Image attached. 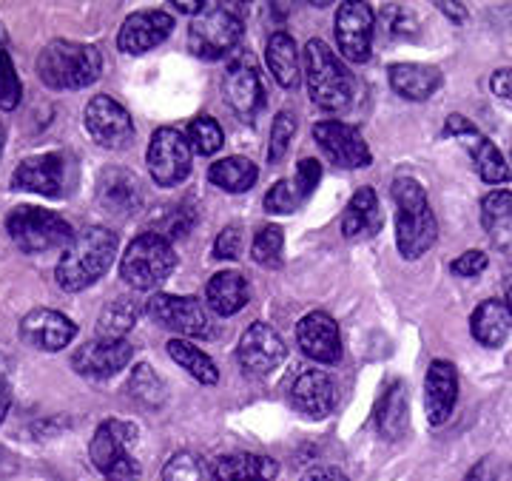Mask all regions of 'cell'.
<instances>
[{
	"label": "cell",
	"mask_w": 512,
	"mask_h": 481,
	"mask_svg": "<svg viewBox=\"0 0 512 481\" xmlns=\"http://www.w3.org/2000/svg\"><path fill=\"white\" fill-rule=\"evenodd\" d=\"M117 257V234L103 225H89L63 248V257L57 262V285L69 294L92 288L97 279L109 274L111 262Z\"/></svg>",
	"instance_id": "obj_1"
},
{
	"label": "cell",
	"mask_w": 512,
	"mask_h": 481,
	"mask_svg": "<svg viewBox=\"0 0 512 481\" xmlns=\"http://www.w3.org/2000/svg\"><path fill=\"white\" fill-rule=\"evenodd\" d=\"M393 203H396V248L404 259L424 257L439 240V222L430 208L424 185L402 174L393 180Z\"/></svg>",
	"instance_id": "obj_2"
},
{
	"label": "cell",
	"mask_w": 512,
	"mask_h": 481,
	"mask_svg": "<svg viewBox=\"0 0 512 481\" xmlns=\"http://www.w3.org/2000/svg\"><path fill=\"white\" fill-rule=\"evenodd\" d=\"M103 72V55L92 43L55 40L37 57L40 80L55 92H74L97 83Z\"/></svg>",
	"instance_id": "obj_3"
},
{
	"label": "cell",
	"mask_w": 512,
	"mask_h": 481,
	"mask_svg": "<svg viewBox=\"0 0 512 481\" xmlns=\"http://www.w3.org/2000/svg\"><path fill=\"white\" fill-rule=\"evenodd\" d=\"M305 83L311 103L322 111H345L356 94V83L348 66L319 37L308 40L305 46Z\"/></svg>",
	"instance_id": "obj_4"
},
{
	"label": "cell",
	"mask_w": 512,
	"mask_h": 481,
	"mask_svg": "<svg viewBox=\"0 0 512 481\" xmlns=\"http://www.w3.org/2000/svg\"><path fill=\"white\" fill-rule=\"evenodd\" d=\"M174 268H177L174 245L157 231H146L137 240H131L120 259V277L137 291H151L163 285L174 274Z\"/></svg>",
	"instance_id": "obj_5"
},
{
	"label": "cell",
	"mask_w": 512,
	"mask_h": 481,
	"mask_svg": "<svg viewBox=\"0 0 512 481\" xmlns=\"http://www.w3.org/2000/svg\"><path fill=\"white\" fill-rule=\"evenodd\" d=\"M6 231L23 254H46L52 248H66L74 240L69 222L55 211L35 205L12 208V214L6 217Z\"/></svg>",
	"instance_id": "obj_6"
},
{
	"label": "cell",
	"mask_w": 512,
	"mask_h": 481,
	"mask_svg": "<svg viewBox=\"0 0 512 481\" xmlns=\"http://www.w3.org/2000/svg\"><path fill=\"white\" fill-rule=\"evenodd\" d=\"M74 183H77V166L66 151H46L26 157L12 174L15 191H32L52 200L69 197Z\"/></svg>",
	"instance_id": "obj_7"
},
{
	"label": "cell",
	"mask_w": 512,
	"mask_h": 481,
	"mask_svg": "<svg viewBox=\"0 0 512 481\" xmlns=\"http://www.w3.org/2000/svg\"><path fill=\"white\" fill-rule=\"evenodd\" d=\"M242 32V20L234 12L208 3L188 26V49L202 60H222L242 43Z\"/></svg>",
	"instance_id": "obj_8"
},
{
	"label": "cell",
	"mask_w": 512,
	"mask_h": 481,
	"mask_svg": "<svg viewBox=\"0 0 512 481\" xmlns=\"http://www.w3.org/2000/svg\"><path fill=\"white\" fill-rule=\"evenodd\" d=\"M146 163L154 183L160 185V188H174V185H180L191 174L194 148H191L188 137L180 129L160 126L151 134Z\"/></svg>",
	"instance_id": "obj_9"
},
{
	"label": "cell",
	"mask_w": 512,
	"mask_h": 481,
	"mask_svg": "<svg viewBox=\"0 0 512 481\" xmlns=\"http://www.w3.org/2000/svg\"><path fill=\"white\" fill-rule=\"evenodd\" d=\"M444 137H453L458 140L464 151L473 157V163L478 168V177L484 180L487 185H504L510 183L512 171L507 166V160H504V154L498 151L493 140L484 134V131L478 129L473 120H467L464 114H450L447 120H444V131H441Z\"/></svg>",
	"instance_id": "obj_10"
},
{
	"label": "cell",
	"mask_w": 512,
	"mask_h": 481,
	"mask_svg": "<svg viewBox=\"0 0 512 481\" xmlns=\"http://www.w3.org/2000/svg\"><path fill=\"white\" fill-rule=\"evenodd\" d=\"M146 314L165 328L183 336H208L211 333V319L208 311L197 296H177V294H154L146 302Z\"/></svg>",
	"instance_id": "obj_11"
},
{
	"label": "cell",
	"mask_w": 512,
	"mask_h": 481,
	"mask_svg": "<svg viewBox=\"0 0 512 481\" xmlns=\"http://www.w3.org/2000/svg\"><path fill=\"white\" fill-rule=\"evenodd\" d=\"M83 123H86V131L92 134L94 143L103 148H111V151L128 148L131 140H134L131 114L126 111V106H120L109 94H97V97H92L86 103Z\"/></svg>",
	"instance_id": "obj_12"
},
{
	"label": "cell",
	"mask_w": 512,
	"mask_h": 481,
	"mask_svg": "<svg viewBox=\"0 0 512 481\" xmlns=\"http://www.w3.org/2000/svg\"><path fill=\"white\" fill-rule=\"evenodd\" d=\"M373 26L376 15L367 3H342L336 9V46L350 63H367L373 49Z\"/></svg>",
	"instance_id": "obj_13"
},
{
	"label": "cell",
	"mask_w": 512,
	"mask_h": 481,
	"mask_svg": "<svg viewBox=\"0 0 512 481\" xmlns=\"http://www.w3.org/2000/svg\"><path fill=\"white\" fill-rule=\"evenodd\" d=\"M313 137H316L319 148L328 154L330 163H336L339 168H367L373 163V154L367 148L362 131L342 123V120L316 123Z\"/></svg>",
	"instance_id": "obj_14"
},
{
	"label": "cell",
	"mask_w": 512,
	"mask_h": 481,
	"mask_svg": "<svg viewBox=\"0 0 512 481\" xmlns=\"http://www.w3.org/2000/svg\"><path fill=\"white\" fill-rule=\"evenodd\" d=\"M134 356V348L128 339H109V336H94L83 348H77L72 356L74 370L89 379H111L120 370L128 368Z\"/></svg>",
	"instance_id": "obj_15"
},
{
	"label": "cell",
	"mask_w": 512,
	"mask_h": 481,
	"mask_svg": "<svg viewBox=\"0 0 512 481\" xmlns=\"http://www.w3.org/2000/svg\"><path fill=\"white\" fill-rule=\"evenodd\" d=\"M319 180H322V163L313 160V157L299 160L296 174L274 183V188L265 194V211L268 214H293V211H299L313 197Z\"/></svg>",
	"instance_id": "obj_16"
},
{
	"label": "cell",
	"mask_w": 512,
	"mask_h": 481,
	"mask_svg": "<svg viewBox=\"0 0 512 481\" xmlns=\"http://www.w3.org/2000/svg\"><path fill=\"white\" fill-rule=\"evenodd\" d=\"M296 342L305 356H311L319 365H336L342 359V336L336 319L325 311H313L302 316L296 325Z\"/></svg>",
	"instance_id": "obj_17"
},
{
	"label": "cell",
	"mask_w": 512,
	"mask_h": 481,
	"mask_svg": "<svg viewBox=\"0 0 512 481\" xmlns=\"http://www.w3.org/2000/svg\"><path fill=\"white\" fill-rule=\"evenodd\" d=\"M222 94L228 100V106L237 111V117H242L245 123H251L259 109L265 106V89L259 72L254 69L251 60H237L231 63L225 74H222Z\"/></svg>",
	"instance_id": "obj_18"
},
{
	"label": "cell",
	"mask_w": 512,
	"mask_h": 481,
	"mask_svg": "<svg viewBox=\"0 0 512 481\" xmlns=\"http://www.w3.org/2000/svg\"><path fill=\"white\" fill-rule=\"evenodd\" d=\"M74 336H77V325L69 316L52 311V308H37L32 314L23 316V322H20V339L37 351H63Z\"/></svg>",
	"instance_id": "obj_19"
},
{
	"label": "cell",
	"mask_w": 512,
	"mask_h": 481,
	"mask_svg": "<svg viewBox=\"0 0 512 481\" xmlns=\"http://www.w3.org/2000/svg\"><path fill=\"white\" fill-rule=\"evenodd\" d=\"M458 402V373L453 362L447 359H433L424 379V407H427V422L430 425H444Z\"/></svg>",
	"instance_id": "obj_20"
},
{
	"label": "cell",
	"mask_w": 512,
	"mask_h": 481,
	"mask_svg": "<svg viewBox=\"0 0 512 481\" xmlns=\"http://www.w3.org/2000/svg\"><path fill=\"white\" fill-rule=\"evenodd\" d=\"M174 29V18L163 12V9H151V12H134L126 18L120 35H117V46L126 55H146L154 46H160L165 37Z\"/></svg>",
	"instance_id": "obj_21"
},
{
	"label": "cell",
	"mask_w": 512,
	"mask_h": 481,
	"mask_svg": "<svg viewBox=\"0 0 512 481\" xmlns=\"http://www.w3.org/2000/svg\"><path fill=\"white\" fill-rule=\"evenodd\" d=\"M285 353L288 351H285L282 336L271 325L254 322L239 339L237 359L239 365L245 370H251V373H271L285 359Z\"/></svg>",
	"instance_id": "obj_22"
},
{
	"label": "cell",
	"mask_w": 512,
	"mask_h": 481,
	"mask_svg": "<svg viewBox=\"0 0 512 481\" xmlns=\"http://www.w3.org/2000/svg\"><path fill=\"white\" fill-rule=\"evenodd\" d=\"M291 407L308 419H325L336 407V382L325 370H305L291 388Z\"/></svg>",
	"instance_id": "obj_23"
},
{
	"label": "cell",
	"mask_w": 512,
	"mask_h": 481,
	"mask_svg": "<svg viewBox=\"0 0 512 481\" xmlns=\"http://www.w3.org/2000/svg\"><path fill=\"white\" fill-rule=\"evenodd\" d=\"M134 442H137V427L134 425L120 422V419L103 422V425L94 430L92 447H89L94 467H97L103 476H109L117 464L131 459V447H134Z\"/></svg>",
	"instance_id": "obj_24"
},
{
	"label": "cell",
	"mask_w": 512,
	"mask_h": 481,
	"mask_svg": "<svg viewBox=\"0 0 512 481\" xmlns=\"http://www.w3.org/2000/svg\"><path fill=\"white\" fill-rule=\"evenodd\" d=\"M97 203L106 214H114V217H128L134 214L140 203H143V194H140V183L134 180V174L128 171H106L100 177V185H97Z\"/></svg>",
	"instance_id": "obj_25"
},
{
	"label": "cell",
	"mask_w": 512,
	"mask_h": 481,
	"mask_svg": "<svg viewBox=\"0 0 512 481\" xmlns=\"http://www.w3.org/2000/svg\"><path fill=\"white\" fill-rule=\"evenodd\" d=\"M382 231V211H379V197L370 185H362L342 214V234L345 240H365Z\"/></svg>",
	"instance_id": "obj_26"
},
{
	"label": "cell",
	"mask_w": 512,
	"mask_h": 481,
	"mask_svg": "<svg viewBox=\"0 0 512 481\" xmlns=\"http://www.w3.org/2000/svg\"><path fill=\"white\" fill-rule=\"evenodd\" d=\"M387 74H390L393 92L404 100H413V103L433 97L444 80L439 66H427V63H396V66H390Z\"/></svg>",
	"instance_id": "obj_27"
},
{
	"label": "cell",
	"mask_w": 512,
	"mask_h": 481,
	"mask_svg": "<svg viewBox=\"0 0 512 481\" xmlns=\"http://www.w3.org/2000/svg\"><path fill=\"white\" fill-rule=\"evenodd\" d=\"M481 225L495 251L512 254V191L495 188L481 200Z\"/></svg>",
	"instance_id": "obj_28"
},
{
	"label": "cell",
	"mask_w": 512,
	"mask_h": 481,
	"mask_svg": "<svg viewBox=\"0 0 512 481\" xmlns=\"http://www.w3.org/2000/svg\"><path fill=\"white\" fill-rule=\"evenodd\" d=\"M205 302L214 314L234 316L251 302V285L239 271H220L205 285Z\"/></svg>",
	"instance_id": "obj_29"
},
{
	"label": "cell",
	"mask_w": 512,
	"mask_h": 481,
	"mask_svg": "<svg viewBox=\"0 0 512 481\" xmlns=\"http://www.w3.org/2000/svg\"><path fill=\"white\" fill-rule=\"evenodd\" d=\"M512 331V314L504 299H484L470 316V333L484 348H501Z\"/></svg>",
	"instance_id": "obj_30"
},
{
	"label": "cell",
	"mask_w": 512,
	"mask_h": 481,
	"mask_svg": "<svg viewBox=\"0 0 512 481\" xmlns=\"http://www.w3.org/2000/svg\"><path fill=\"white\" fill-rule=\"evenodd\" d=\"M276 473H279V464L256 453H231L214 464L217 481H274Z\"/></svg>",
	"instance_id": "obj_31"
},
{
	"label": "cell",
	"mask_w": 512,
	"mask_h": 481,
	"mask_svg": "<svg viewBox=\"0 0 512 481\" xmlns=\"http://www.w3.org/2000/svg\"><path fill=\"white\" fill-rule=\"evenodd\" d=\"M268 69L274 74V80L282 89H296L302 80L299 69V52H296V40L288 32H274L268 37V49H265Z\"/></svg>",
	"instance_id": "obj_32"
},
{
	"label": "cell",
	"mask_w": 512,
	"mask_h": 481,
	"mask_svg": "<svg viewBox=\"0 0 512 481\" xmlns=\"http://www.w3.org/2000/svg\"><path fill=\"white\" fill-rule=\"evenodd\" d=\"M208 180L228 194H245L259 180V168L248 157H222L208 168Z\"/></svg>",
	"instance_id": "obj_33"
},
{
	"label": "cell",
	"mask_w": 512,
	"mask_h": 481,
	"mask_svg": "<svg viewBox=\"0 0 512 481\" xmlns=\"http://www.w3.org/2000/svg\"><path fill=\"white\" fill-rule=\"evenodd\" d=\"M168 356L180 368L188 370L191 379H197L202 385H217L220 382V370L214 365V359L205 351H200L194 342H188V339H171L168 342Z\"/></svg>",
	"instance_id": "obj_34"
},
{
	"label": "cell",
	"mask_w": 512,
	"mask_h": 481,
	"mask_svg": "<svg viewBox=\"0 0 512 481\" xmlns=\"http://www.w3.org/2000/svg\"><path fill=\"white\" fill-rule=\"evenodd\" d=\"M376 425L384 439H399L407 427V390L402 382H393L384 390L379 399V410H376Z\"/></svg>",
	"instance_id": "obj_35"
},
{
	"label": "cell",
	"mask_w": 512,
	"mask_h": 481,
	"mask_svg": "<svg viewBox=\"0 0 512 481\" xmlns=\"http://www.w3.org/2000/svg\"><path fill=\"white\" fill-rule=\"evenodd\" d=\"M137 325V308L131 299H114L109 302L103 311H100V319H97V336H109V339H126L128 331H134Z\"/></svg>",
	"instance_id": "obj_36"
},
{
	"label": "cell",
	"mask_w": 512,
	"mask_h": 481,
	"mask_svg": "<svg viewBox=\"0 0 512 481\" xmlns=\"http://www.w3.org/2000/svg\"><path fill=\"white\" fill-rule=\"evenodd\" d=\"M185 137H188V143L191 148L202 154V157H211V154H217L225 143V134H222V126L211 117V114H200L197 120H191V126L185 131Z\"/></svg>",
	"instance_id": "obj_37"
},
{
	"label": "cell",
	"mask_w": 512,
	"mask_h": 481,
	"mask_svg": "<svg viewBox=\"0 0 512 481\" xmlns=\"http://www.w3.org/2000/svg\"><path fill=\"white\" fill-rule=\"evenodd\" d=\"M282 248H285V231L279 225H265L256 231L251 257L262 268H279L282 265Z\"/></svg>",
	"instance_id": "obj_38"
},
{
	"label": "cell",
	"mask_w": 512,
	"mask_h": 481,
	"mask_svg": "<svg viewBox=\"0 0 512 481\" xmlns=\"http://www.w3.org/2000/svg\"><path fill=\"white\" fill-rule=\"evenodd\" d=\"M128 393L137 402H143L148 407H157L165 402L163 379L148 368V365H137V368L131 370V376H128Z\"/></svg>",
	"instance_id": "obj_39"
},
{
	"label": "cell",
	"mask_w": 512,
	"mask_h": 481,
	"mask_svg": "<svg viewBox=\"0 0 512 481\" xmlns=\"http://www.w3.org/2000/svg\"><path fill=\"white\" fill-rule=\"evenodd\" d=\"M163 481H217L214 470L194 453H174L163 467Z\"/></svg>",
	"instance_id": "obj_40"
},
{
	"label": "cell",
	"mask_w": 512,
	"mask_h": 481,
	"mask_svg": "<svg viewBox=\"0 0 512 481\" xmlns=\"http://www.w3.org/2000/svg\"><path fill=\"white\" fill-rule=\"evenodd\" d=\"M20 94H23V83H20L18 69L12 63L9 52L0 49V109L12 111L20 106Z\"/></svg>",
	"instance_id": "obj_41"
},
{
	"label": "cell",
	"mask_w": 512,
	"mask_h": 481,
	"mask_svg": "<svg viewBox=\"0 0 512 481\" xmlns=\"http://www.w3.org/2000/svg\"><path fill=\"white\" fill-rule=\"evenodd\" d=\"M293 134H296V117L291 111H279L271 126V143H268V163H279L288 148H291Z\"/></svg>",
	"instance_id": "obj_42"
},
{
	"label": "cell",
	"mask_w": 512,
	"mask_h": 481,
	"mask_svg": "<svg viewBox=\"0 0 512 481\" xmlns=\"http://www.w3.org/2000/svg\"><path fill=\"white\" fill-rule=\"evenodd\" d=\"M464 481H512V470L498 456H484L476 467H470Z\"/></svg>",
	"instance_id": "obj_43"
},
{
	"label": "cell",
	"mask_w": 512,
	"mask_h": 481,
	"mask_svg": "<svg viewBox=\"0 0 512 481\" xmlns=\"http://www.w3.org/2000/svg\"><path fill=\"white\" fill-rule=\"evenodd\" d=\"M487 265H490V257L484 251H464L461 257L450 262V271L456 277H478L487 271Z\"/></svg>",
	"instance_id": "obj_44"
},
{
	"label": "cell",
	"mask_w": 512,
	"mask_h": 481,
	"mask_svg": "<svg viewBox=\"0 0 512 481\" xmlns=\"http://www.w3.org/2000/svg\"><path fill=\"white\" fill-rule=\"evenodd\" d=\"M242 254V231L237 225H228L222 228L214 240V257L217 259H239Z\"/></svg>",
	"instance_id": "obj_45"
},
{
	"label": "cell",
	"mask_w": 512,
	"mask_h": 481,
	"mask_svg": "<svg viewBox=\"0 0 512 481\" xmlns=\"http://www.w3.org/2000/svg\"><path fill=\"white\" fill-rule=\"evenodd\" d=\"M194 222H197V211L191 208V203H183L168 222V237H185L194 228Z\"/></svg>",
	"instance_id": "obj_46"
},
{
	"label": "cell",
	"mask_w": 512,
	"mask_h": 481,
	"mask_svg": "<svg viewBox=\"0 0 512 481\" xmlns=\"http://www.w3.org/2000/svg\"><path fill=\"white\" fill-rule=\"evenodd\" d=\"M490 89H493L495 97L512 103V69H498V72H493V77H490Z\"/></svg>",
	"instance_id": "obj_47"
},
{
	"label": "cell",
	"mask_w": 512,
	"mask_h": 481,
	"mask_svg": "<svg viewBox=\"0 0 512 481\" xmlns=\"http://www.w3.org/2000/svg\"><path fill=\"white\" fill-rule=\"evenodd\" d=\"M302 481H348V476H345L342 470H336V467L316 464V467H311V470L302 476Z\"/></svg>",
	"instance_id": "obj_48"
},
{
	"label": "cell",
	"mask_w": 512,
	"mask_h": 481,
	"mask_svg": "<svg viewBox=\"0 0 512 481\" xmlns=\"http://www.w3.org/2000/svg\"><path fill=\"white\" fill-rule=\"evenodd\" d=\"M436 6H439L441 12L453 20V23H464V20H467V6H464V3H436Z\"/></svg>",
	"instance_id": "obj_49"
},
{
	"label": "cell",
	"mask_w": 512,
	"mask_h": 481,
	"mask_svg": "<svg viewBox=\"0 0 512 481\" xmlns=\"http://www.w3.org/2000/svg\"><path fill=\"white\" fill-rule=\"evenodd\" d=\"M9 402H12V393H9L6 379L0 376V422H3V419H6V413H9Z\"/></svg>",
	"instance_id": "obj_50"
},
{
	"label": "cell",
	"mask_w": 512,
	"mask_h": 481,
	"mask_svg": "<svg viewBox=\"0 0 512 481\" xmlns=\"http://www.w3.org/2000/svg\"><path fill=\"white\" fill-rule=\"evenodd\" d=\"M504 305L510 308V314H512V271L504 277Z\"/></svg>",
	"instance_id": "obj_51"
}]
</instances>
